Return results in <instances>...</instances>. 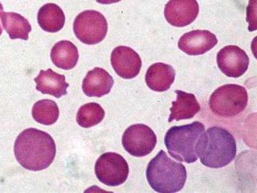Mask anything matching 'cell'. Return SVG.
Wrapping results in <instances>:
<instances>
[{
	"mask_svg": "<svg viewBox=\"0 0 257 193\" xmlns=\"http://www.w3.org/2000/svg\"><path fill=\"white\" fill-rule=\"evenodd\" d=\"M16 159L23 167L30 171L48 168L56 157V143L49 134L37 129H26L15 142Z\"/></svg>",
	"mask_w": 257,
	"mask_h": 193,
	"instance_id": "obj_1",
	"label": "cell"
},
{
	"mask_svg": "<svg viewBox=\"0 0 257 193\" xmlns=\"http://www.w3.org/2000/svg\"><path fill=\"white\" fill-rule=\"evenodd\" d=\"M235 155L236 142L227 130L211 127L204 132L199 152L202 164L210 168H221L231 163Z\"/></svg>",
	"mask_w": 257,
	"mask_h": 193,
	"instance_id": "obj_2",
	"label": "cell"
},
{
	"mask_svg": "<svg viewBox=\"0 0 257 193\" xmlns=\"http://www.w3.org/2000/svg\"><path fill=\"white\" fill-rule=\"evenodd\" d=\"M204 132V125L198 121L171 127L165 135V146L174 159L187 163H195Z\"/></svg>",
	"mask_w": 257,
	"mask_h": 193,
	"instance_id": "obj_3",
	"label": "cell"
},
{
	"mask_svg": "<svg viewBox=\"0 0 257 193\" xmlns=\"http://www.w3.org/2000/svg\"><path fill=\"white\" fill-rule=\"evenodd\" d=\"M187 176L184 165L172 160L163 150L151 159L147 168V181L157 192L180 191L184 187Z\"/></svg>",
	"mask_w": 257,
	"mask_h": 193,
	"instance_id": "obj_4",
	"label": "cell"
},
{
	"mask_svg": "<svg viewBox=\"0 0 257 193\" xmlns=\"http://www.w3.org/2000/svg\"><path fill=\"white\" fill-rule=\"evenodd\" d=\"M247 103L248 95L244 87L227 84L214 91L209 99V107L216 116L231 119L243 112Z\"/></svg>",
	"mask_w": 257,
	"mask_h": 193,
	"instance_id": "obj_5",
	"label": "cell"
},
{
	"mask_svg": "<svg viewBox=\"0 0 257 193\" xmlns=\"http://www.w3.org/2000/svg\"><path fill=\"white\" fill-rule=\"evenodd\" d=\"M73 31L80 41L88 45L101 42L108 32V23L101 13L87 10L76 16Z\"/></svg>",
	"mask_w": 257,
	"mask_h": 193,
	"instance_id": "obj_6",
	"label": "cell"
},
{
	"mask_svg": "<svg viewBox=\"0 0 257 193\" xmlns=\"http://www.w3.org/2000/svg\"><path fill=\"white\" fill-rule=\"evenodd\" d=\"M128 165L121 155L115 152L104 153L95 164V174L100 183L116 187L128 178Z\"/></svg>",
	"mask_w": 257,
	"mask_h": 193,
	"instance_id": "obj_7",
	"label": "cell"
},
{
	"mask_svg": "<svg viewBox=\"0 0 257 193\" xmlns=\"http://www.w3.org/2000/svg\"><path fill=\"white\" fill-rule=\"evenodd\" d=\"M156 144V135L147 125H132L122 135L123 147L133 156L144 157L150 155Z\"/></svg>",
	"mask_w": 257,
	"mask_h": 193,
	"instance_id": "obj_8",
	"label": "cell"
},
{
	"mask_svg": "<svg viewBox=\"0 0 257 193\" xmlns=\"http://www.w3.org/2000/svg\"><path fill=\"white\" fill-rule=\"evenodd\" d=\"M217 64L226 76L238 78L247 70L249 58L242 48L235 45H227L218 52Z\"/></svg>",
	"mask_w": 257,
	"mask_h": 193,
	"instance_id": "obj_9",
	"label": "cell"
},
{
	"mask_svg": "<svg viewBox=\"0 0 257 193\" xmlns=\"http://www.w3.org/2000/svg\"><path fill=\"white\" fill-rule=\"evenodd\" d=\"M199 12L196 0H170L165 6L164 16L172 26L183 28L194 22Z\"/></svg>",
	"mask_w": 257,
	"mask_h": 193,
	"instance_id": "obj_10",
	"label": "cell"
},
{
	"mask_svg": "<svg viewBox=\"0 0 257 193\" xmlns=\"http://www.w3.org/2000/svg\"><path fill=\"white\" fill-rule=\"evenodd\" d=\"M111 64L116 74L121 78L133 79L140 72L142 59L132 48L118 46L112 50Z\"/></svg>",
	"mask_w": 257,
	"mask_h": 193,
	"instance_id": "obj_11",
	"label": "cell"
},
{
	"mask_svg": "<svg viewBox=\"0 0 257 193\" xmlns=\"http://www.w3.org/2000/svg\"><path fill=\"white\" fill-rule=\"evenodd\" d=\"M218 43L216 36L207 30H194L185 33L179 39L180 50L190 56L203 55L212 49Z\"/></svg>",
	"mask_w": 257,
	"mask_h": 193,
	"instance_id": "obj_12",
	"label": "cell"
},
{
	"mask_svg": "<svg viewBox=\"0 0 257 193\" xmlns=\"http://www.w3.org/2000/svg\"><path fill=\"white\" fill-rule=\"evenodd\" d=\"M114 80L108 72L102 68H93L88 71L82 83L84 94L88 96L100 98L111 91Z\"/></svg>",
	"mask_w": 257,
	"mask_h": 193,
	"instance_id": "obj_13",
	"label": "cell"
},
{
	"mask_svg": "<svg viewBox=\"0 0 257 193\" xmlns=\"http://www.w3.org/2000/svg\"><path fill=\"white\" fill-rule=\"evenodd\" d=\"M36 89L44 94H49L60 99L67 94L69 84L65 80V76L54 72L52 68L41 70L35 78Z\"/></svg>",
	"mask_w": 257,
	"mask_h": 193,
	"instance_id": "obj_14",
	"label": "cell"
},
{
	"mask_svg": "<svg viewBox=\"0 0 257 193\" xmlns=\"http://www.w3.org/2000/svg\"><path fill=\"white\" fill-rule=\"evenodd\" d=\"M175 79V71L170 64L155 63L148 68L145 80L147 86L155 92H165L171 88Z\"/></svg>",
	"mask_w": 257,
	"mask_h": 193,
	"instance_id": "obj_15",
	"label": "cell"
},
{
	"mask_svg": "<svg viewBox=\"0 0 257 193\" xmlns=\"http://www.w3.org/2000/svg\"><path fill=\"white\" fill-rule=\"evenodd\" d=\"M175 93L177 99L175 102H172V107L170 109L169 123L174 120L192 119L200 111V105L193 93L182 90H175Z\"/></svg>",
	"mask_w": 257,
	"mask_h": 193,
	"instance_id": "obj_16",
	"label": "cell"
},
{
	"mask_svg": "<svg viewBox=\"0 0 257 193\" xmlns=\"http://www.w3.org/2000/svg\"><path fill=\"white\" fill-rule=\"evenodd\" d=\"M51 59L56 67L64 70H70L78 61V49L71 41L61 40L52 48Z\"/></svg>",
	"mask_w": 257,
	"mask_h": 193,
	"instance_id": "obj_17",
	"label": "cell"
},
{
	"mask_svg": "<svg viewBox=\"0 0 257 193\" xmlns=\"http://www.w3.org/2000/svg\"><path fill=\"white\" fill-rule=\"evenodd\" d=\"M37 20L43 30L51 33L58 32L64 26L65 16L62 9L55 4H47L40 8Z\"/></svg>",
	"mask_w": 257,
	"mask_h": 193,
	"instance_id": "obj_18",
	"label": "cell"
},
{
	"mask_svg": "<svg viewBox=\"0 0 257 193\" xmlns=\"http://www.w3.org/2000/svg\"><path fill=\"white\" fill-rule=\"evenodd\" d=\"M0 19L4 29L12 40L21 39L28 40L32 26L27 19L15 12H1Z\"/></svg>",
	"mask_w": 257,
	"mask_h": 193,
	"instance_id": "obj_19",
	"label": "cell"
},
{
	"mask_svg": "<svg viewBox=\"0 0 257 193\" xmlns=\"http://www.w3.org/2000/svg\"><path fill=\"white\" fill-rule=\"evenodd\" d=\"M60 116V110L54 101L43 99L35 103L32 108L33 119L40 124L50 126L56 123Z\"/></svg>",
	"mask_w": 257,
	"mask_h": 193,
	"instance_id": "obj_20",
	"label": "cell"
},
{
	"mask_svg": "<svg viewBox=\"0 0 257 193\" xmlns=\"http://www.w3.org/2000/svg\"><path fill=\"white\" fill-rule=\"evenodd\" d=\"M104 111L98 103L83 105L76 115V122L84 128H90L99 124L104 118Z\"/></svg>",
	"mask_w": 257,
	"mask_h": 193,
	"instance_id": "obj_21",
	"label": "cell"
},
{
	"mask_svg": "<svg viewBox=\"0 0 257 193\" xmlns=\"http://www.w3.org/2000/svg\"><path fill=\"white\" fill-rule=\"evenodd\" d=\"M96 1L100 4H112L120 2L121 0H96Z\"/></svg>",
	"mask_w": 257,
	"mask_h": 193,
	"instance_id": "obj_22",
	"label": "cell"
},
{
	"mask_svg": "<svg viewBox=\"0 0 257 193\" xmlns=\"http://www.w3.org/2000/svg\"><path fill=\"white\" fill-rule=\"evenodd\" d=\"M4 12V8H3V5L1 3H0V14H1V12ZM3 32V28L2 26H1V24H0V36L2 35Z\"/></svg>",
	"mask_w": 257,
	"mask_h": 193,
	"instance_id": "obj_23",
	"label": "cell"
}]
</instances>
